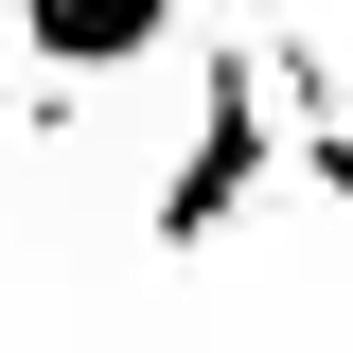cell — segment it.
<instances>
[{
  "instance_id": "cell-1",
  "label": "cell",
  "mask_w": 353,
  "mask_h": 353,
  "mask_svg": "<svg viewBox=\"0 0 353 353\" xmlns=\"http://www.w3.org/2000/svg\"><path fill=\"white\" fill-rule=\"evenodd\" d=\"M265 124H283V71H265V53H212V106H194V141H176V176H159V248L176 265H212V230L265 194Z\"/></svg>"
},
{
  "instance_id": "cell-2",
  "label": "cell",
  "mask_w": 353,
  "mask_h": 353,
  "mask_svg": "<svg viewBox=\"0 0 353 353\" xmlns=\"http://www.w3.org/2000/svg\"><path fill=\"white\" fill-rule=\"evenodd\" d=\"M18 53L36 71H141V53H176V0H18Z\"/></svg>"
},
{
  "instance_id": "cell-3",
  "label": "cell",
  "mask_w": 353,
  "mask_h": 353,
  "mask_svg": "<svg viewBox=\"0 0 353 353\" xmlns=\"http://www.w3.org/2000/svg\"><path fill=\"white\" fill-rule=\"evenodd\" d=\"M265 71H283V124H301V176H318V194L353 212V124L318 106V53H265Z\"/></svg>"
}]
</instances>
